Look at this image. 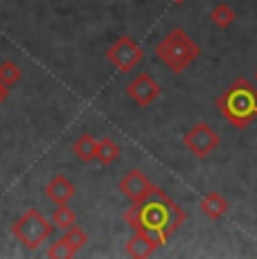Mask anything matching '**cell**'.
<instances>
[{
    "mask_svg": "<svg viewBox=\"0 0 257 259\" xmlns=\"http://www.w3.org/2000/svg\"><path fill=\"white\" fill-rule=\"evenodd\" d=\"M217 111L235 128H248L257 119V86L248 79H235L217 97Z\"/></svg>",
    "mask_w": 257,
    "mask_h": 259,
    "instance_id": "7a4b0ae2",
    "label": "cell"
},
{
    "mask_svg": "<svg viewBox=\"0 0 257 259\" xmlns=\"http://www.w3.org/2000/svg\"><path fill=\"white\" fill-rule=\"evenodd\" d=\"M72 153L77 156L79 162L88 165V162H93L97 158V140L91 133H83V136H79L75 144H72Z\"/></svg>",
    "mask_w": 257,
    "mask_h": 259,
    "instance_id": "7c38bea8",
    "label": "cell"
},
{
    "mask_svg": "<svg viewBox=\"0 0 257 259\" xmlns=\"http://www.w3.org/2000/svg\"><path fill=\"white\" fill-rule=\"evenodd\" d=\"M183 142L185 147L194 153L196 158H207L217 147H219V133L205 122H199L190 128V131L183 136Z\"/></svg>",
    "mask_w": 257,
    "mask_h": 259,
    "instance_id": "8992f818",
    "label": "cell"
},
{
    "mask_svg": "<svg viewBox=\"0 0 257 259\" xmlns=\"http://www.w3.org/2000/svg\"><path fill=\"white\" fill-rule=\"evenodd\" d=\"M75 255H77V250L63 237L57 239V241L48 248V257H63V259H66V257H75Z\"/></svg>",
    "mask_w": 257,
    "mask_h": 259,
    "instance_id": "ac0fdd59",
    "label": "cell"
},
{
    "mask_svg": "<svg viewBox=\"0 0 257 259\" xmlns=\"http://www.w3.org/2000/svg\"><path fill=\"white\" fill-rule=\"evenodd\" d=\"M255 81H257V70H255Z\"/></svg>",
    "mask_w": 257,
    "mask_h": 259,
    "instance_id": "44dd1931",
    "label": "cell"
},
{
    "mask_svg": "<svg viewBox=\"0 0 257 259\" xmlns=\"http://www.w3.org/2000/svg\"><path fill=\"white\" fill-rule=\"evenodd\" d=\"M75 192H77L75 183H72L68 176H63V174H57L46 187V196L50 198L52 203H57V205L70 203V198L75 196Z\"/></svg>",
    "mask_w": 257,
    "mask_h": 259,
    "instance_id": "9c48e42d",
    "label": "cell"
},
{
    "mask_svg": "<svg viewBox=\"0 0 257 259\" xmlns=\"http://www.w3.org/2000/svg\"><path fill=\"white\" fill-rule=\"evenodd\" d=\"M52 223H54V228H59V230L66 232L68 228H72L77 223V214L72 212L70 207H68V203H63V205H59L57 210H54Z\"/></svg>",
    "mask_w": 257,
    "mask_h": 259,
    "instance_id": "9a60e30c",
    "label": "cell"
},
{
    "mask_svg": "<svg viewBox=\"0 0 257 259\" xmlns=\"http://www.w3.org/2000/svg\"><path fill=\"white\" fill-rule=\"evenodd\" d=\"M52 223L43 217L36 207H29L14 221L12 235L27 248V250H36L43 241H48L52 235Z\"/></svg>",
    "mask_w": 257,
    "mask_h": 259,
    "instance_id": "277c9868",
    "label": "cell"
},
{
    "mask_svg": "<svg viewBox=\"0 0 257 259\" xmlns=\"http://www.w3.org/2000/svg\"><path fill=\"white\" fill-rule=\"evenodd\" d=\"M199 207H201V212H203L207 219H212V221H219V219H224L226 214H228L230 203H228V198H226L224 194L207 192L205 196L199 201Z\"/></svg>",
    "mask_w": 257,
    "mask_h": 259,
    "instance_id": "30bf717a",
    "label": "cell"
},
{
    "mask_svg": "<svg viewBox=\"0 0 257 259\" xmlns=\"http://www.w3.org/2000/svg\"><path fill=\"white\" fill-rule=\"evenodd\" d=\"M169 3H172V5H185L187 0H169Z\"/></svg>",
    "mask_w": 257,
    "mask_h": 259,
    "instance_id": "ffe728a7",
    "label": "cell"
},
{
    "mask_svg": "<svg viewBox=\"0 0 257 259\" xmlns=\"http://www.w3.org/2000/svg\"><path fill=\"white\" fill-rule=\"evenodd\" d=\"M117 187H120V192L124 194L131 203H138L145 196H149L158 185H154V183L147 178L145 171H140V169H131V171H126L124 176L120 178Z\"/></svg>",
    "mask_w": 257,
    "mask_h": 259,
    "instance_id": "ba28073f",
    "label": "cell"
},
{
    "mask_svg": "<svg viewBox=\"0 0 257 259\" xmlns=\"http://www.w3.org/2000/svg\"><path fill=\"white\" fill-rule=\"evenodd\" d=\"M235 9L230 7V5H226V3H219V5H215L212 7V12H210V21L217 25V27H221V29H226V27H230L232 23H235Z\"/></svg>",
    "mask_w": 257,
    "mask_h": 259,
    "instance_id": "5bb4252c",
    "label": "cell"
},
{
    "mask_svg": "<svg viewBox=\"0 0 257 259\" xmlns=\"http://www.w3.org/2000/svg\"><path fill=\"white\" fill-rule=\"evenodd\" d=\"M122 149L120 144H117L113 138H102V140H97V162H102V165H113V162L120 158Z\"/></svg>",
    "mask_w": 257,
    "mask_h": 259,
    "instance_id": "4fadbf2b",
    "label": "cell"
},
{
    "mask_svg": "<svg viewBox=\"0 0 257 259\" xmlns=\"http://www.w3.org/2000/svg\"><path fill=\"white\" fill-rule=\"evenodd\" d=\"M156 250H158V243L154 241V239L142 235V232H136V230H133V237L128 239L126 246H124L126 255L128 257H136V259H147V257L154 255Z\"/></svg>",
    "mask_w": 257,
    "mask_h": 259,
    "instance_id": "8fae6325",
    "label": "cell"
},
{
    "mask_svg": "<svg viewBox=\"0 0 257 259\" xmlns=\"http://www.w3.org/2000/svg\"><path fill=\"white\" fill-rule=\"evenodd\" d=\"M7 95H9V88H5L3 83H0V104H3L5 99H7Z\"/></svg>",
    "mask_w": 257,
    "mask_h": 259,
    "instance_id": "d6986e66",
    "label": "cell"
},
{
    "mask_svg": "<svg viewBox=\"0 0 257 259\" xmlns=\"http://www.w3.org/2000/svg\"><path fill=\"white\" fill-rule=\"evenodd\" d=\"M142 59H145V52L131 36H117L106 50V61L117 72H131L138 63H142Z\"/></svg>",
    "mask_w": 257,
    "mask_h": 259,
    "instance_id": "5b68a950",
    "label": "cell"
},
{
    "mask_svg": "<svg viewBox=\"0 0 257 259\" xmlns=\"http://www.w3.org/2000/svg\"><path fill=\"white\" fill-rule=\"evenodd\" d=\"M185 210L174 198H169V194H165L160 187H156L142 201L131 203V207L124 212L126 226L133 228L136 232L151 237L158 243V248L179 230L185 223Z\"/></svg>",
    "mask_w": 257,
    "mask_h": 259,
    "instance_id": "6da1fadb",
    "label": "cell"
},
{
    "mask_svg": "<svg viewBox=\"0 0 257 259\" xmlns=\"http://www.w3.org/2000/svg\"><path fill=\"white\" fill-rule=\"evenodd\" d=\"M126 95H128V99H131L136 106L147 108L162 95V88L149 72H140V74H136V77L128 81Z\"/></svg>",
    "mask_w": 257,
    "mask_h": 259,
    "instance_id": "52a82bcc",
    "label": "cell"
},
{
    "mask_svg": "<svg viewBox=\"0 0 257 259\" xmlns=\"http://www.w3.org/2000/svg\"><path fill=\"white\" fill-rule=\"evenodd\" d=\"M156 57L160 63L172 72H183L187 66L201 57V46L190 38L181 27H174L167 36H162L156 46Z\"/></svg>",
    "mask_w": 257,
    "mask_h": 259,
    "instance_id": "3957f363",
    "label": "cell"
},
{
    "mask_svg": "<svg viewBox=\"0 0 257 259\" xmlns=\"http://www.w3.org/2000/svg\"><path fill=\"white\" fill-rule=\"evenodd\" d=\"M63 239H66V241L70 243V246L75 248L77 252L81 250V248H83V246H86V243H88V235H86V232H83V230H81V228H79V226H72V228H68V230H66V235H63Z\"/></svg>",
    "mask_w": 257,
    "mask_h": 259,
    "instance_id": "e0dca14e",
    "label": "cell"
},
{
    "mask_svg": "<svg viewBox=\"0 0 257 259\" xmlns=\"http://www.w3.org/2000/svg\"><path fill=\"white\" fill-rule=\"evenodd\" d=\"M21 77H23L21 68H18L14 61H5V63H0V83H3L5 88L16 86V83L21 81Z\"/></svg>",
    "mask_w": 257,
    "mask_h": 259,
    "instance_id": "2e32d148",
    "label": "cell"
}]
</instances>
